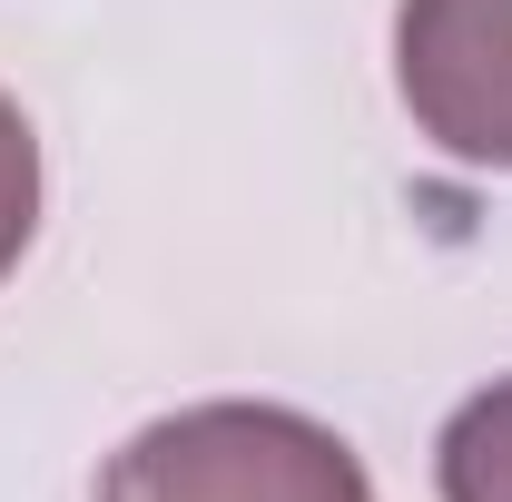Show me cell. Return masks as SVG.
Masks as SVG:
<instances>
[{
  "mask_svg": "<svg viewBox=\"0 0 512 502\" xmlns=\"http://www.w3.org/2000/svg\"><path fill=\"white\" fill-rule=\"evenodd\" d=\"M99 502H375L355 443L296 404H188L109 453Z\"/></svg>",
  "mask_w": 512,
  "mask_h": 502,
  "instance_id": "6da1fadb",
  "label": "cell"
},
{
  "mask_svg": "<svg viewBox=\"0 0 512 502\" xmlns=\"http://www.w3.org/2000/svg\"><path fill=\"white\" fill-rule=\"evenodd\" d=\"M394 89L463 168H512V0H394Z\"/></svg>",
  "mask_w": 512,
  "mask_h": 502,
  "instance_id": "7a4b0ae2",
  "label": "cell"
},
{
  "mask_svg": "<svg viewBox=\"0 0 512 502\" xmlns=\"http://www.w3.org/2000/svg\"><path fill=\"white\" fill-rule=\"evenodd\" d=\"M30 237H40V138L20 119V99L0 89V276L30 256Z\"/></svg>",
  "mask_w": 512,
  "mask_h": 502,
  "instance_id": "277c9868",
  "label": "cell"
},
{
  "mask_svg": "<svg viewBox=\"0 0 512 502\" xmlns=\"http://www.w3.org/2000/svg\"><path fill=\"white\" fill-rule=\"evenodd\" d=\"M434 493L444 502H512V375L453 404L444 443H434Z\"/></svg>",
  "mask_w": 512,
  "mask_h": 502,
  "instance_id": "3957f363",
  "label": "cell"
}]
</instances>
